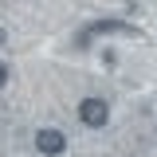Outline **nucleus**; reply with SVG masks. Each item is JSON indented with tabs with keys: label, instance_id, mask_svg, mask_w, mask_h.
Instances as JSON below:
<instances>
[{
	"label": "nucleus",
	"instance_id": "obj_1",
	"mask_svg": "<svg viewBox=\"0 0 157 157\" xmlns=\"http://www.w3.org/2000/svg\"><path fill=\"white\" fill-rule=\"evenodd\" d=\"M78 118H82L90 130H102V126L110 122V106H106L102 98H82V102H78Z\"/></svg>",
	"mask_w": 157,
	"mask_h": 157
},
{
	"label": "nucleus",
	"instance_id": "obj_2",
	"mask_svg": "<svg viewBox=\"0 0 157 157\" xmlns=\"http://www.w3.org/2000/svg\"><path fill=\"white\" fill-rule=\"evenodd\" d=\"M36 149L47 153V157H59L63 149H67V137L59 134V130H39V134H36Z\"/></svg>",
	"mask_w": 157,
	"mask_h": 157
},
{
	"label": "nucleus",
	"instance_id": "obj_3",
	"mask_svg": "<svg viewBox=\"0 0 157 157\" xmlns=\"http://www.w3.org/2000/svg\"><path fill=\"white\" fill-rule=\"evenodd\" d=\"M106 32H122V36H137L130 24H122V20H98V24H90L86 32H82V39L78 43H90V36H106Z\"/></svg>",
	"mask_w": 157,
	"mask_h": 157
},
{
	"label": "nucleus",
	"instance_id": "obj_4",
	"mask_svg": "<svg viewBox=\"0 0 157 157\" xmlns=\"http://www.w3.org/2000/svg\"><path fill=\"white\" fill-rule=\"evenodd\" d=\"M4 82H8V67L0 63V86H4Z\"/></svg>",
	"mask_w": 157,
	"mask_h": 157
},
{
	"label": "nucleus",
	"instance_id": "obj_5",
	"mask_svg": "<svg viewBox=\"0 0 157 157\" xmlns=\"http://www.w3.org/2000/svg\"><path fill=\"white\" fill-rule=\"evenodd\" d=\"M0 43H4V32H0Z\"/></svg>",
	"mask_w": 157,
	"mask_h": 157
}]
</instances>
